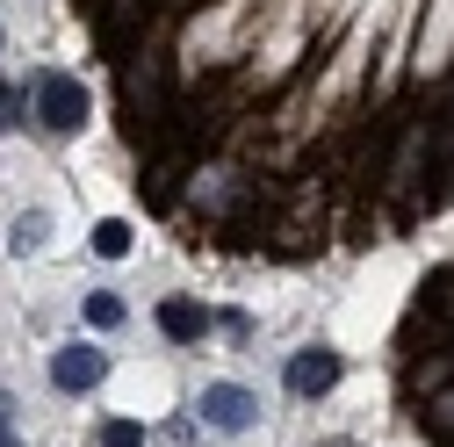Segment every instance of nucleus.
<instances>
[{
	"mask_svg": "<svg viewBox=\"0 0 454 447\" xmlns=\"http://www.w3.org/2000/svg\"><path fill=\"white\" fill-rule=\"evenodd\" d=\"M101 447H145V433H137L130 419H116V426H108V433H101Z\"/></svg>",
	"mask_w": 454,
	"mask_h": 447,
	"instance_id": "1a4fd4ad",
	"label": "nucleus"
},
{
	"mask_svg": "<svg viewBox=\"0 0 454 447\" xmlns=\"http://www.w3.org/2000/svg\"><path fill=\"white\" fill-rule=\"evenodd\" d=\"M339 382V354L332 347H310L289 361V397H325V389Z\"/></svg>",
	"mask_w": 454,
	"mask_h": 447,
	"instance_id": "7ed1b4c3",
	"label": "nucleus"
},
{
	"mask_svg": "<svg viewBox=\"0 0 454 447\" xmlns=\"http://www.w3.org/2000/svg\"><path fill=\"white\" fill-rule=\"evenodd\" d=\"M0 447H15V433H8V397H0Z\"/></svg>",
	"mask_w": 454,
	"mask_h": 447,
	"instance_id": "9d476101",
	"label": "nucleus"
},
{
	"mask_svg": "<svg viewBox=\"0 0 454 447\" xmlns=\"http://www.w3.org/2000/svg\"><path fill=\"white\" fill-rule=\"evenodd\" d=\"M94 253H101V260H123V253H130V224H123V216L94 224Z\"/></svg>",
	"mask_w": 454,
	"mask_h": 447,
	"instance_id": "0eeeda50",
	"label": "nucleus"
},
{
	"mask_svg": "<svg viewBox=\"0 0 454 447\" xmlns=\"http://www.w3.org/2000/svg\"><path fill=\"white\" fill-rule=\"evenodd\" d=\"M260 419V397L246 382H209L202 389V426H223V433H246Z\"/></svg>",
	"mask_w": 454,
	"mask_h": 447,
	"instance_id": "f03ea898",
	"label": "nucleus"
},
{
	"mask_svg": "<svg viewBox=\"0 0 454 447\" xmlns=\"http://www.w3.org/2000/svg\"><path fill=\"white\" fill-rule=\"evenodd\" d=\"M101 375H108L101 347H59V354H51V382H59V389H94Z\"/></svg>",
	"mask_w": 454,
	"mask_h": 447,
	"instance_id": "20e7f679",
	"label": "nucleus"
},
{
	"mask_svg": "<svg viewBox=\"0 0 454 447\" xmlns=\"http://www.w3.org/2000/svg\"><path fill=\"white\" fill-rule=\"evenodd\" d=\"M43 239H51V216H43V209H22V216H15V239H8V246H15L22 260H29V253H36Z\"/></svg>",
	"mask_w": 454,
	"mask_h": 447,
	"instance_id": "423d86ee",
	"label": "nucleus"
},
{
	"mask_svg": "<svg viewBox=\"0 0 454 447\" xmlns=\"http://www.w3.org/2000/svg\"><path fill=\"white\" fill-rule=\"evenodd\" d=\"M29 94H36V123H43V130H59V137L87 130V116H94V101H87V87H80L73 73H36Z\"/></svg>",
	"mask_w": 454,
	"mask_h": 447,
	"instance_id": "f257e3e1",
	"label": "nucleus"
},
{
	"mask_svg": "<svg viewBox=\"0 0 454 447\" xmlns=\"http://www.w3.org/2000/svg\"><path fill=\"white\" fill-rule=\"evenodd\" d=\"M80 310H87V325H94V332H116V325H123V303H116V296H87Z\"/></svg>",
	"mask_w": 454,
	"mask_h": 447,
	"instance_id": "6e6552de",
	"label": "nucleus"
},
{
	"mask_svg": "<svg viewBox=\"0 0 454 447\" xmlns=\"http://www.w3.org/2000/svg\"><path fill=\"white\" fill-rule=\"evenodd\" d=\"M159 325L174 332V340H202L209 318H202V303H188V296H166V303H159Z\"/></svg>",
	"mask_w": 454,
	"mask_h": 447,
	"instance_id": "39448f33",
	"label": "nucleus"
}]
</instances>
